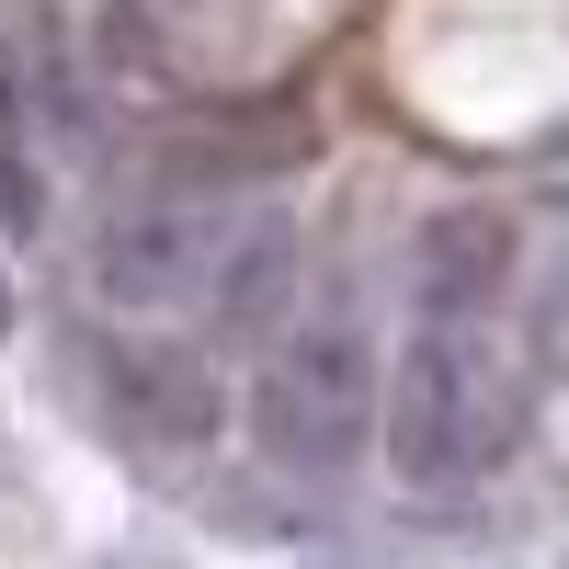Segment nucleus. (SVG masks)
Returning a JSON list of instances; mask_svg holds the SVG:
<instances>
[{"label":"nucleus","instance_id":"nucleus-5","mask_svg":"<svg viewBox=\"0 0 569 569\" xmlns=\"http://www.w3.org/2000/svg\"><path fill=\"white\" fill-rule=\"evenodd\" d=\"M501 273H512V228L490 206H445L433 228H421V262H410L421 319H479L501 297Z\"/></svg>","mask_w":569,"mask_h":569},{"label":"nucleus","instance_id":"nucleus-2","mask_svg":"<svg viewBox=\"0 0 569 569\" xmlns=\"http://www.w3.org/2000/svg\"><path fill=\"white\" fill-rule=\"evenodd\" d=\"M251 445L273 467H297V479H342L376 445V342L342 308L273 330V353L251 376Z\"/></svg>","mask_w":569,"mask_h":569},{"label":"nucleus","instance_id":"nucleus-4","mask_svg":"<svg viewBox=\"0 0 569 569\" xmlns=\"http://www.w3.org/2000/svg\"><path fill=\"white\" fill-rule=\"evenodd\" d=\"M103 410H114L126 445L194 456V445H217L228 388H217V365H206L194 342H114V353H103Z\"/></svg>","mask_w":569,"mask_h":569},{"label":"nucleus","instance_id":"nucleus-7","mask_svg":"<svg viewBox=\"0 0 569 569\" xmlns=\"http://www.w3.org/2000/svg\"><path fill=\"white\" fill-rule=\"evenodd\" d=\"M103 569H160V558H103Z\"/></svg>","mask_w":569,"mask_h":569},{"label":"nucleus","instance_id":"nucleus-6","mask_svg":"<svg viewBox=\"0 0 569 569\" xmlns=\"http://www.w3.org/2000/svg\"><path fill=\"white\" fill-rule=\"evenodd\" d=\"M0 330H12V273H0Z\"/></svg>","mask_w":569,"mask_h":569},{"label":"nucleus","instance_id":"nucleus-1","mask_svg":"<svg viewBox=\"0 0 569 569\" xmlns=\"http://www.w3.org/2000/svg\"><path fill=\"white\" fill-rule=\"evenodd\" d=\"M512 421H525V388L490 353L479 319H421L410 353L388 376V456L421 490H467L512 456Z\"/></svg>","mask_w":569,"mask_h":569},{"label":"nucleus","instance_id":"nucleus-3","mask_svg":"<svg viewBox=\"0 0 569 569\" xmlns=\"http://www.w3.org/2000/svg\"><path fill=\"white\" fill-rule=\"evenodd\" d=\"M240 217L206 206V194H137L103 217V240H91V284H103L114 308H182L206 297V284L240 273Z\"/></svg>","mask_w":569,"mask_h":569}]
</instances>
